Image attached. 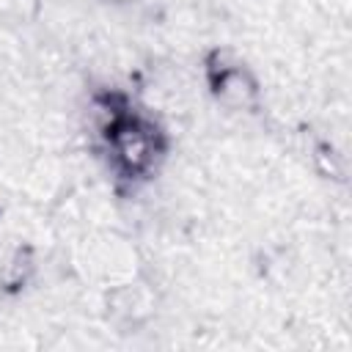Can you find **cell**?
Wrapping results in <instances>:
<instances>
[{
	"label": "cell",
	"instance_id": "obj_1",
	"mask_svg": "<svg viewBox=\"0 0 352 352\" xmlns=\"http://www.w3.org/2000/svg\"><path fill=\"white\" fill-rule=\"evenodd\" d=\"M107 138L116 148V157L124 162L129 173H138L148 165L151 160V129L143 126L135 116H116L113 124L107 126Z\"/></svg>",
	"mask_w": 352,
	"mask_h": 352
}]
</instances>
